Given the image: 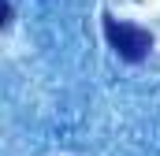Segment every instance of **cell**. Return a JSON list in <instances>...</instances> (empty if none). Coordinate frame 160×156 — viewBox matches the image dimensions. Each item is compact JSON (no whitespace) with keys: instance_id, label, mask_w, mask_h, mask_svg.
Listing matches in <instances>:
<instances>
[{"instance_id":"obj_1","label":"cell","mask_w":160,"mask_h":156,"mask_svg":"<svg viewBox=\"0 0 160 156\" xmlns=\"http://www.w3.org/2000/svg\"><path fill=\"white\" fill-rule=\"evenodd\" d=\"M104 37H108V45L119 52L123 60H130V63L145 60V52L153 48V34H149V30L130 26V22H119V19H112V15H104Z\"/></svg>"}]
</instances>
